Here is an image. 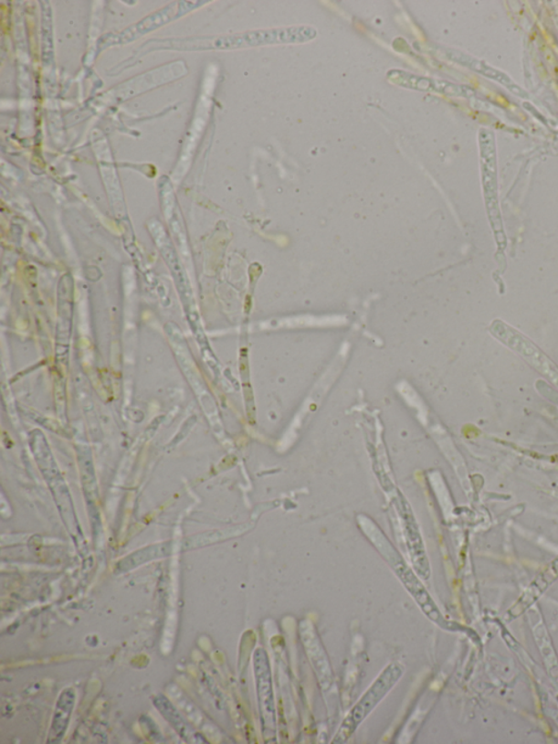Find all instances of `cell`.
Here are the masks:
<instances>
[{
  "mask_svg": "<svg viewBox=\"0 0 558 744\" xmlns=\"http://www.w3.org/2000/svg\"><path fill=\"white\" fill-rule=\"evenodd\" d=\"M479 141H480L484 196H486L489 218L495 232L496 240H498L500 246H501V244H505V236L503 225H501L498 199L494 134L484 129V131L479 134Z\"/></svg>",
  "mask_w": 558,
  "mask_h": 744,
  "instance_id": "7a4b0ae2",
  "label": "cell"
},
{
  "mask_svg": "<svg viewBox=\"0 0 558 744\" xmlns=\"http://www.w3.org/2000/svg\"><path fill=\"white\" fill-rule=\"evenodd\" d=\"M445 56L450 60L455 61L462 66L469 68V69L480 73V75L492 79V80L503 84L504 87L510 90L512 94L517 97L527 99L528 94L525 90H522L518 84L511 80L503 71L496 69V68L484 63L482 60L471 58V56L460 53L455 49H443Z\"/></svg>",
  "mask_w": 558,
  "mask_h": 744,
  "instance_id": "8992f818",
  "label": "cell"
},
{
  "mask_svg": "<svg viewBox=\"0 0 558 744\" xmlns=\"http://www.w3.org/2000/svg\"><path fill=\"white\" fill-rule=\"evenodd\" d=\"M253 666L257 681L258 703H260L261 717L264 730L274 731L276 724V709L272 684V674L268 656L263 648H258L253 656Z\"/></svg>",
  "mask_w": 558,
  "mask_h": 744,
  "instance_id": "277c9868",
  "label": "cell"
},
{
  "mask_svg": "<svg viewBox=\"0 0 558 744\" xmlns=\"http://www.w3.org/2000/svg\"><path fill=\"white\" fill-rule=\"evenodd\" d=\"M300 633L304 646L307 648V653L314 667L317 668L321 679V685H323L325 680V686L331 684V669L329 666V659L326 657L321 642L315 634L311 622L300 623Z\"/></svg>",
  "mask_w": 558,
  "mask_h": 744,
  "instance_id": "ba28073f",
  "label": "cell"
},
{
  "mask_svg": "<svg viewBox=\"0 0 558 744\" xmlns=\"http://www.w3.org/2000/svg\"><path fill=\"white\" fill-rule=\"evenodd\" d=\"M76 692L72 687H68L60 693L58 706H56L53 723L50 726L48 743H58L63 740L68 726L75 707Z\"/></svg>",
  "mask_w": 558,
  "mask_h": 744,
  "instance_id": "9c48e42d",
  "label": "cell"
},
{
  "mask_svg": "<svg viewBox=\"0 0 558 744\" xmlns=\"http://www.w3.org/2000/svg\"><path fill=\"white\" fill-rule=\"evenodd\" d=\"M402 515L405 521V534H407L408 548L411 556V560L416 573L422 579H428L430 577V568L426 560L425 546L422 543L418 527H416V520L411 515V511L405 505H403Z\"/></svg>",
  "mask_w": 558,
  "mask_h": 744,
  "instance_id": "52a82bcc",
  "label": "cell"
},
{
  "mask_svg": "<svg viewBox=\"0 0 558 744\" xmlns=\"http://www.w3.org/2000/svg\"><path fill=\"white\" fill-rule=\"evenodd\" d=\"M376 546L377 548L382 551V554L387 558V560L391 562L394 570L396 571L399 579H402L405 588L407 589L409 594L414 597L416 604H418L421 611L426 613V616L432 620L433 622L438 624L439 627L448 630L452 629V625L444 619L443 614L438 611L432 597L428 595L425 586L421 584L413 570L405 566L402 558L395 551L394 547L388 543L385 537L384 545L380 544V546Z\"/></svg>",
  "mask_w": 558,
  "mask_h": 744,
  "instance_id": "3957f363",
  "label": "cell"
},
{
  "mask_svg": "<svg viewBox=\"0 0 558 744\" xmlns=\"http://www.w3.org/2000/svg\"><path fill=\"white\" fill-rule=\"evenodd\" d=\"M153 703L154 707L160 710L163 717L173 726V728L177 731V734L183 739L188 742H201L202 738L190 728L187 721L184 719L182 714L178 712V709L174 707V704L165 696H156Z\"/></svg>",
  "mask_w": 558,
  "mask_h": 744,
  "instance_id": "30bf717a",
  "label": "cell"
},
{
  "mask_svg": "<svg viewBox=\"0 0 558 744\" xmlns=\"http://www.w3.org/2000/svg\"><path fill=\"white\" fill-rule=\"evenodd\" d=\"M392 81L408 89L419 90V91L437 92L449 97H470L472 90L458 84L450 83L437 79L413 75V73L392 70L387 73Z\"/></svg>",
  "mask_w": 558,
  "mask_h": 744,
  "instance_id": "5b68a950",
  "label": "cell"
},
{
  "mask_svg": "<svg viewBox=\"0 0 558 744\" xmlns=\"http://www.w3.org/2000/svg\"><path fill=\"white\" fill-rule=\"evenodd\" d=\"M403 675L404 668L399 664L393 663L390 666H387L374 684L371 686L370 689L360 698L356 707L347 715L332 743H345L357 730L359 725L368 717L372 710L379 706L383 698L388 695V692L393 689Z\"/></svg>",
  "mask_w": 558,
  "mask_h": 744,
  "instance_id": "6da1fadb",
  "label": "cell"
}]
</instances>
